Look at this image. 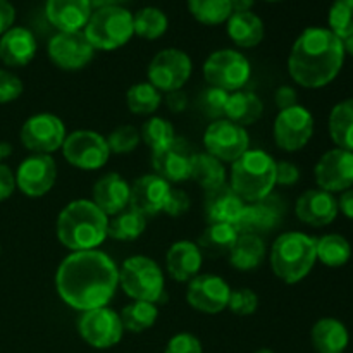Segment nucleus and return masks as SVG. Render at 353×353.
Returning <instances> with one entry per match:
<instances>
[{"instance_id":"nucleus-1","label":"nucleus","mask_w":353,"mask_h":353,"mask_svg":"<svg viewBox=\"0 0 353 353\" xmlns=\"http://www.w3.org/2000/svg\"><path fill=\"white\" fill-rule=\"evenodd\" d=\"M55 286L62 302L76 310L107 307L119 286V269L100 250L72 252L59 265Z\"/></svg>"},{"instance_id":"nucleus-2","label":"nucleus","mask_w":353,"mask_h":353,"mask_svg":"<svg viewBox=\"0 0 353 353\" xmlns=\"http://www.w3.org/2000/svg\"><path fill=\"white\" fill-rule=\"evenodd\" d=\"M345 54L343 40L333 31L327 28H307L290 52V76L303 88H323L340 74Z\"/></svg>"},{"instance_id":"nucleus-3","label":"nucleus","mask_w":353,"mask_h":353,"mask_svg":"<svg viewBox=\"0 0 353 353\" xmlns=\"http://www.w3.org/2000/svg\"><path fill=\"white\" fill-rule=\"evenodd\" d=\"M109 219L92 200H74L57 217V238L72 252L95 250L107 238Z\"/></svg>"},{"instance_id":"nucleus-4","label":"nucleus","mask_w":353,"mask_h":353,"mask_svg":"<svg viewBox=\"0 0 353 353\" xmlns=\"http://www.w3.org/2000/svg\"><path fill=\"white\" fill-rule=\"evenodd\" d=\"M276 186V161L264 150H247L231 168V188L243 202L265 199Z\"/></svg>"},{"instance_id":"nucleus-5","label":"nucleus","mask_w":353,"mask_h":353,"mask_svg":"<svg viewBox=\"0 0 353 353\" xmlns=\"http://www.w3.org/2000/svg\"><path fill=\"white\" fill-rule=\"evenodd\" d=\"M316 238L299 231H290L276 238L271 250V268L288 285L302 281L317 261Z\"/></svg>"},{"instance_id":"nucleus-6","label":"nucleus","mask_w":353,"mask_h":353,"mask_svg":"<svg viewBox=\"0 0 353 353\" xmlns=\"http://www.w3.org/2000/svg\"><path fill=\"white\" fill-rule=\"evenodd\" d=\"M119 285L137 302L164 303L168 299L162 269L145 255H134L124 261L119 271Z\"/></svg>"},{"instance_id":"nucleus-7","label":"nucleus","mask_w":353,"mask_h":353,"mask_svg":"<svg viewBox=\"0 0 353 353\" xmlns=\"http://www.w3.org/2000/svg\"><path fill=\"white\" fill-rule=\"evenodd\" d=\"M83 33L95 50H116L134 34L133 14L121 6L95 9Z\"/></svg>"},{"instance_id":"nucleus-8","label":"nucleus","mask_w":353,"mask_h":353,"mask_svg":"<svg viewBox=\"0 0 353 353\" xmlns=\"http://www.w3.org/2000/svg\"><path fill=\"white\" fill-rule=\"evenodd\" d=\"M250 62L243 54L231 48L212 52L203 64V78L214 88L228 93L238 92L250 78Z\"/></svg>"},{"instance_id":"nucleus-9","label":"nucleus","mask_w":353,"mask_h":353,"mask_svg":"<svg viewBox=\"0 0 353 353\" xmlns=\"http://www.w3.org/2000/svg\"><path fill=\"white\" fill-rule=\"evenodd\" d=\"M62 155L72 168L95 171L107 164L110 150L102 134L97 131L79 130L65 137L62 143Z\"/></svg>"},{"instance_id":"nucleus-10","label":"nucleus","mask_w":353,"mask_h":353,"mask_svg":"<svg viewBox=\"0 0 353 353\" xmlns=\"http://www.w3.org/2000/svg\"><path fill=\"white\" fill-rule=\"evenodd\" d=\"M192 59L179 48H164L148 64V83L159 92L181 90L192 76Z\"/></svg>"},{"instance_id":"nucleus-11","label":"nucleus","mask_w":353,"mask_h":353,"mask_svg":"<svg viewBox=\"0 0 353 353\" xmlns=\"http://www.w3.org/2000/svg\"><path fill=\"white\" fill-rule=\"evenodd\" d=\"M207 154L221 162H234L250 147V138L243 126L231 123L230 119H217L209 124L203 134Z\"/></svg>"},{"instance_id":"nucleus-12","label":"nucleus","mask_w":353,"mask_h":353,"mask_svg":"<svg viewBox=\"0 0 353 353\" xmlns=\"http://www.w3.org/2000/svg\"><path fill=\"white\" fill-rule=\"evenodd\" d=\"M47 54L62 71H79L92 62L95 48L83 31H59L48 41Z\"/></svg>"},{"instance_id":"nucleus-13","label":"nucleus","mask_w":353,"mask_h":353,"mask_svg":"<svg viewBox=\"0 0 353 353\" xmlns=\"http://www.w3.org/2000/svg\"><path fill=\"white\" fill-rule=\"evenodd\" d=\"M78 331L90 347L103 350L119 343L124 327L119 314L109 307H99L83 312L78 321Z\"/></svg>"},{"instance_id":"nucleus-14","label":"nucleus","mask_w":353,"mask_h":353,"mask_svg":"<svg viewBox=\"0 0 353 353\" xmlns=\"http://www.w3.org/2000/svg\"><path fill=\"white\" fill-rule=\"evenodd\" d=\"M65 140V126L54 114L31 116L21 128V143L33 154H54L62 148Z\"/></svg>"},{"instance_id":"nucleus-15","label":"nucleus","mask_w":353,"mask_h":353,"mask_svg":"<svg viewBox=\"0 0 353 353\" xmlns=\"http://www.w3.org/2000/svg\"><path fill=\"white\" fill-rule=\"evenodd\" d=\"M314 134V117L305 107L295 105L279 110L274 121V140L281 150H302Z\"/></svg>"},{"instance_id":"nucleus-16","label":"nucleus","mask_w":353,"mask_h":353,"mask_svg":"<svg viewBox=\"0 0 353 353\" xmlns=\"http://www.w3.org/2000/svg\"><path fill=\"white\" fill-rule=\"evenodd\" d=\"M55 178H57V164L47 154H34L24 159L17 168L16 185L24 195L43 196L54 188Z\"/></svg>"},{"instance_id":"nucleus-17","label":"nucleus","mask_w":353,"mask_h":353,"mask_svg":"<svg viewBox=\"0 0 353 353\" xmlns=\"http://www.w3.org/2000/svg\"><path fill=\"white\" fill-rule=\"evenodd\" d=\"M230 295V285L216 274L195 276L186 288V302L205 314H217L228 309Z\"/></svg>"},{"instance_id":"nucleus-18","label":"nucleus","mask_w":353,"mask_h":353,"mask_svg":"<svg viewBox=\"0 0 353 353\" xmlns=\"http://www.w3.org/2000/svg\"><path fill=\"white\" fill-rule=\"evenodd\" d=\"M316 181L326 192H345L353 186V152L333 148L326 152L314 169Z\"/></svg>"},{"instance_id":"nucleus-19","label":"nucleus","mask_w":353,"mask_h":353,"mask_svg":"<svg viewBox=\"0 0 353 353\" xmlns=\"http://www.w3.org/2000/svg\"><path fill=\"white\" fill-rule=\"evenodd\" d=\"M193 155H195V152H192L188 141L176 137L168 147L155 150L152 155L155 174L165 179L169 185L186 181L192 174Z\"/></svg>"},{"instance_id":"nucleus-20","label":"nucleus","mask_w":353,"mask_h":353,"mask_svg":"<svg viewBox=\"0 0 353 353\" xmlns=\"http://www.w3.org/2000/svg\"><path fill=\"white\" fill-rule=\"evenodd\" d=\"M285 212V202L271 193L259 202L245 205L234 228H236L238 233H268V231L276 230L281 224Z\"/></svg>"},{"instance_id":"nucleus-21","label":"nucleus","mask_w":353,"mask_h":353,"mask_svg":"<svg viewBox=\"0 0 353 353\" xmlns=\"http://www.w3.org/2000/svg\"><path fill=\"white\" fill-rule=\"evenodd\" d=\"M171 185L157 174H145L130 186V207L145 217L164 212Z\"/></svg>"},{"instance_id":"nucleus-22","label":"nucleus","mask_w":353,"mask_h":353,"mask_svg":"<svg viewBox=\"0 0 353 353\" xmlns=\"http://www.w3.org/2000/svg\"><path fill=\"white\" fill-rule=\"evenodd\" d=\"M338 200L326 190H307L295 203V214L302 223L312 228H324L338 216Z\"/></svg>"},{"instance_id":"nucleus-23","label":"nucleus","mask_w":353,"mask_h":353,"mask_svg":"<svg viewBox=\"0 0 353 353\" xmlns=\"http://www.w3.org/2000/svg\"><path fill=\"white\" fill-rule=\"evenodd\" d=\"M92 202L105 216H117L130 205V185L117 172H107L97 179L92 190Z\"/></svg>"},{"instance_id":"nucleus-24","label":"nucleus","mask_w":353,"mask_h":353,"mask_svg":"<svg viewBox=\"0 0 353 353\" xmlns=\"http://www.w3.org/2000/svg\"><path fill=\"white\" fill-rule=\"evenodd\" d=\"M202 262L203 255L196 243L186 240L172 243L165 255V268L169 276L179 283H190L195 276H199Z\"/></svg>"},{"instance_id":"nucleus-25","label":"nucleus","mask_w":353,"mask_h":353,"mask_svg":"<svg viewBox=\"0 0 353 353\" xmlns=\"http://www.w3.org/2000/svg\"><path fill=\"white\" fill-rule=\"evenodd\" d=\"M93 9L88 0H47L45 14L59 31H81Z\"/></svg>"},{"instance_id":"nucleus-26","label":"nucleus","mask_w":353,"mask_h":353,"mask_svg":"<svg viewBox=\"0 0 353 353\" xmlns=\"http://www.w3.org/2000/svg\"><path fill=\"white\" fill-rule=\"evenodd\" d=\"M37 40L26 28H10L0 38V61L9 68H23L34 59Z\"/></svg>"},{"instance_id":"nucleus-27","label":"nucleus","mask_w":353,"mask_h":353,"mask_svg":"<svg viewBox=\"0 0 353 353\" xmlns=\"http://www.w3.org/2000/svg\"><path fill=\"white\" fill-rule=\"evenodd\" d=\"M243 209V200L233 192L231 186L226 185L216 192L207 193L205 207H203L209 224H231V226H236Z\"/></svg>"},{"instance_id":"nucleus-28","label":"nucleus","mask_w":353,"mask_h":353,"mask_svg":"<svg viewBox=\"0 0 353 353\" xmlns=\"http://www.w3.org/2000/svg\"><path fill=\"white\" fill-rule=\"evenodd\" d=\"M310 340L317 353H343L347 350L350 336H348L347 326L341 321L324 317L314 324L310 331Z\"/></svg>"},{"instance_id":"nucleus-29","label":"nucleus","mask_w":353,"mask_h":353,"mask_svg":"<svg viewBox=\"0 0 353 353\" xmlns=\"http://www.w3.org/2000/svg\"><path fill=\"white\" fill-rule=\"evenodd\" d=\"M228 37L243 48L257 47L264 40V23L257 14L250 12H233L226 21Z\"/></svg>"},{"instance_id":"nucleus-30","label":"nucleus","mask_w":353,"mask_h":353,"mask_svg":"<svg viewBox=\"0 0 353 353\" xmlns=\"http://www.w3.org/2000/svg\"><path fill=\"white\" fill-rule=\"evenodd\" d=\"M262 112H264V103L255 93L238 90V92L230 93V97H228L224 117L230 119L231 123L245 128L257 123L262 117Z\"/></svg>"},{"instance_id":"nucleus-31","label":"nucleus","mask_w":353,"mask_h":353,"mask_svg":"<svg viewBox=\"0 0 353 353\" xmlns=\"http://www.w3.org/2000/svg\"><path fill=\"white\" fill-rule=\"evenodd\" d=\"M265 257V243L261 234L240 233L230 252V264L238 271H252L262 264Z\"/></svg>"},{"instance_id":"nucleus-32","label":"nucleus","mask_w":353,"mask_h":353,"mask_svg":"<svg viewBox=\"0 0 353 353\" xmlns=\"http://www.w3.org/2000/svg\"><path fill=\"white\" fill-rule=\"evenodd\" d=\"M236 228L231 224H209L205 231L200 234L196 247L200 248L203 257L217 259L230 255L238 240Z\"/></svg>"},{"instance_id":"nucleus-33","label":"nucleus","mask_w":353,"mask_h":353,"mask_svg":"<svg viewBox=\"0 0 353 353\" xmlns=\"http://www.w3.org/2000/svg\"><path fill=\"white\" fill-rule=\"evenodd\" d=\"M190 179L196 183L207 193L216 192L226 185V169L223 162L217 161L210 154H195L192 162V174Z\"/></svg>"},{"instance_id":"nucleus-34","label":"nucleus","mask_w":353,"mask_h":353,"mask_svg":"<svg viewBox=\"0 0 353 353\" xmlns=\"http://www.w3.org/2000/svg\"><path fill=\"white\" fill-rule=\"evenodd\" d=\"M331 140L341 150L353 152V99L336 103L330 114Z\"/></svg>"},{"instance_id":"nucleus-35","label":"nucleus","mask_w":353,"mask_h":353,"mask_svg":"<svg viewBox=\"0 0 353 353\" xmlns=\"http://www.w3.org/2000/svg\"><path fill=\"white\" fill-rule=\"evenodd\" d=\"M147 228V217L134 209H124L112 221H109L107 236L117 241H133L141 236Z\"/></svg>"},{"instance_id":"nucleus-36","label":"nucleus","mask_w":353,"mask_h":353,"mask_svg":"<svg viewBox=\"0 0 353 353\" xmlns=\"http://www.w3.org/2000/svg\"><path fill=\"white\" fill-rule=\"evenodd\" d=\"M317 261L327 268H341L352 257V245L345 236L336 233L319 238L316 245Z\"/></svg>"},{"instance_id":"nucleus-37","label":"nucleus","mask_w":353,"mask_h":353,"mask_svg":"<svg viewBox=\"0 0 353 353\" xmlns=\"http://www.w3.org/2000/svg\"><path fill=\"white\" fill-rule=\"evenodd\" d=\"M121 323L123 327L130 333H143L150 330L159 317V309L155 303L137 302L126 305L121 312Z\"/></svg>"},{"instance_id":"nucleus-38","label":"nucleus","mask_w":353,"mask_h":353,"mask_svg":"<svg viewBox=\"0 0 353 353\" xmlns=\"http://www.w3.org/2000/svg\"><path fill=\"white\" fill-rule=\"evenodd\" d=\"M168 16L157 7H143L133 16L134 34L145 40H157L168 31Z\"/></svg>"},{"instance_id":"nucleus-39","label":"nucleus","mask_w":353,"mask_h":353,"mask_svg":"<svg viewBox=\"0 0 353 353\" xmlns=\"http://www.w3.org/2000/svg\"><path fill=\"white\" fill-rule=\"evenodd\" d=\"M188 9L199 23L207 26L226 23L233 14L230 0H188Z\"/></svg>"},{"instance_id":"nucleus-40","label":"nucleus","mask_w":353,"mask_h":353,"mask_svg":"<svg viewBox=\"0 0 353 353\" xmlns=\"http://www.w3.org/2000/svg\"><path fill=\"white\" fill-rule=\"evenodd\" d=\"M128 109L130 112L138 114V116H148L159 109L162 102L161 92L150 83H137L128 90L126 95Z\"/></svg>"},{"instance_id":"nucleus-41","label":"nucleus","mask_w":353,"mask_h":353,"mask_svg":"<svg viewBox=\"0 0 353 353\" xmlns=\"http://www.w3.org/2000/svg\"><path fill=\"white\" fill-rule=\"evenodd\" d=\"M140 137L143 143L155 152L168 147L176 138V133L174 128H172V124L168 119H164V117H150L141 126Z\"/></svg>"},{"instance_id":"nucleus-42","label":"nucleus","mask_w":353,"mask_h":353,"mask_svg":"<svg viewBox=\"0 0 353 353\" xmlns=\"http://www.w3.org/2000/svg\"><path fill=\"white\" fill-rule=\"evenodd\" d=\"M330 28L340 40L353 34V0H334L330 9Z\"/></svg>"},{"instance_id":"nucleus-43","label":"nucleus","mask_w":353,"mask_h":353,"mask_svg":"<svg viewBox=\"0 0 353 353\" xmlns=\"http://www.w3.org/2000/svg\"><path fill=\"white\" fill-rule=\"evenodd\" d=\"M141 137L140 131L134 126L124 124V126L116 128L112 133L107 138V145H109L110 154H131L134 148L140 145Z\"/></svg>"},{"instance_id":"nucleus-44","label":"nucleus","mask_w":353,"mask_h":353,"mask_svg":"<svg viewBox=\"0 0 353 353\" xmlns=\"http://www.w3.org/2000/svg\"><path fill=\"white\" fill-rule=\"evenodd\" d=\"M228 97H230V93L224 92V90L209 86L205 92L200 93L199 109L202 110V114H205L207 117H210V119H214V121L223 119L224 109H226Z\"/></svg>"},{"instance_id":"nucleus-45","label":"nucleus","mask_w":353,"mask_h":353,"mask_svg":"<svg viewBox=\"0 0 353 353\" xmlns=\"http://www.w3.org/2000/svg\"><path fill=\"white\" fill-rule=\"evenodd\" d=\"M259 307V296L254 290L250 288H240L231 292L230 302H228V309L234 314V316H252L255 314Z\"/></svg>"},{"instance_id":"nucleus-46","label":"nucleus","mask_w":353,"mask_h":353,"mask_svg":"<svg viewBox=\"0 0 353 353\" xmlns=\"http://www.w3.org/2000/svg\"><path fill=\"white\" fill-rule=\"evenodd\" d=\"M23 90V81L14 72L0 69V103H9L17 100Z\"/></svg>"},{"instance_id":"nucleus-47","label":"nucleus","mask_w":353,"mask_h":353,"mask_svg":"<svg viewBox=\"0 0 353 353\" xmlns=\"http://www.w3.org/2000/svg\"><path fill=\"white\" fill-rule=\"evenodd\" d=\"M164 353H203L199 338L190 333H179L169 340Z\"/></svg>"},{"instance_id":"nucleus-48","label":"nucleus","mask_w":353,"mask_h":353,"mask_svg":"<svg viewBox=\"0 0 353 353\" xmlns=\"http://www.w3.org/2000/svg\"><path fill=\"white\" fill-rule=\"evenodd\" d=\"M190 205H192V202H190V196L186 195L183 190H171L168 202H165L164 212L168 214V216L179 217L190 209Z\"/></svg>"},{"instance_id":"nucleus-49","label":"nucleus","mask_w":353,"mask_h":353,"mask_svg":"<svg viewBox=\"0 0 353 353\" xmlns=\"http://www.w3.org/2000/svg\"><path fill=\"white\" fill-rule=\"evenodd\" d=\"M300 179V169L293 162H276V185L292 186Z\"/></svg>"},{"instance_id":"nucleus-50","label":"nucleus","mask_w":353,"mask_h":353,"mask_svg":"<svg viewBox=\"0 0 353 353\" xmlns=\"http://www.w3.org/2000/svg\"><path fill=\"white\" fill-rule=\"evenodd\" d=\"M16 186V176H14L12 169L6 164H0V202L9 199Z\"/></svg>"},{"instance_id":"nucleus-51","label":"nucleus","mask_w":353,"mask_h":353,"mask_svg":"<svg viewBox=\"0 0 353 353\" xmlns=\"http://www.w3.org/2000/svg\"><path fill=\"white\" fill-rule=\"evenodd\" d=\"M276 105L279 107V110H285L290 109V107H295L299 105V97H296L295 88L288 85H283L276 90Z\"/></svg>"},{"instance_id":"nucleus-52","label":"nucleus","mask_w":353,"mask_h":353,"mask_svg":"<svg viewBox=\"0 0 353 353\" xmlns=\"http://www.w3.org/2000/svg\"><path fill=\"white\" fill-rule=\"evenodd\" d=\"M165 103H168L171 112L179 114L188 107V95H186V92H183V88L174 90V92H169L165 95Z\"/></svg>"},{"instance_id":"nucleus-53","label":"nucleus","mask_w":353,"mask_h":353,"mask_svg":"<svg viewBox=\"0 0 353 353\" xmlns=\"http://www.w3.org/2000/svg\"><path fill=\"white\" fill-rule=\"evenodd\" d=\"M14 19H16V10L9 0H0V34L10 30Z\"/></svg>"},{"instance_id":"nucleus-54","label":"nucleus","mask_w":353,"mask_h":353,"mask_svg":"<svg viewBox=\"0 0 353 353\" xmlns=\"http://www.w3.org/2000/svg\"><path fill=\"white\" fill-rule=\"evenodd\" d=\"M338 210H341L345 217L353 219V188L345 190L338 200Z\"/></svg>"},{"instance_id":"nucleus-55","label":"nucleus","mask_w":353,"mask_h":353,"mask_svg":"<svg viewBox=\"0 0 353 353\" xmlns=\"http://www.w3.org/2000/svg\"><path fill=\"white\" fill-rule=\"evenodd\" d=\"M233 12H250L255 0H230Z\"/></svg>"},{"instance_id":"nucleus-56","label":"nucleus","mask_w":353,"mask_h":353,"mask_svg":"<svg viewBox=\"0 0 353 353\" xmlns=\"http://www.w3.org/2000/svg\"><path fill=\"white\" fill-rule=\"evenodd\" d=\"M92 9H102V7H112L121 6V3L128 2V0H88Z\"/></svg>"},{"instance_id":"nucleus-57","label":"nucleus","mask_w":353,"mask_h":353,"mask_svg":"<svg viewBox=\"0 0 353 353\" xmlns=\"http://www.w3.org/2000/svg\"><path fill=\"white\" fill-rule=\"evenodd\" d=\"M343 47H345V52H348V54L353 57V34H350L347 40H343Z\"/></svg>"},{"instance_id":"nucleus-58","label":"nucleus","mask_w":353,"mask_h":353,"mask_svg":"<svg viewBox=\"0 0 353 353\" xmlns=\"http://www.w3.org/2000/svg\"><path fill=\"white\" fill-rule=\"evenodd\" d=\"M6 155H9V147H7V145H3V143H0V161H2Z\"/></svg>"},{"instance_id":"nucleus-59","label":"nucleus","mask_w":353,"mask_h":353,"mask_svg":"<svg viewBox=\"0 0 353 353\" xmlns=\"http://www.w3.org/2000/svg\"><path fill=\"white\" fill-rule=\"evenodd\" d=\"M255 353H274V352L269 350V348H261V350H257Z\"/></svg>"},{"instance_id":"nucleus-60","label":"nucleus","mask_w":353,"mask_h":353,"mask_svg":"<svg viewBox=\"0 0 353 353\" xmlns=\"http://www.w3.org/2000/svg\"><path fill=\"white\" fill-rule=\"evenodd\" d=\"M265 2H279V0H265Z\"/></svg>"}]
</instances>
